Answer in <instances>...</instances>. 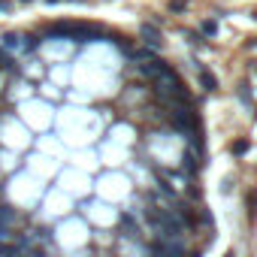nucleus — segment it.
Listing matches in <instances>:
<instances>
[{"instance_id": "1", "label": "nucleus", "mask_w": 257, "mask_h": 257, "mask_svg": "<svg viewBox=\"0 0 257 257\" xmlns=\"http://www.w3.org/2000/svg\"><path fill=\"white\" fill-rule=\"evenodd\" d=\"M142 36H145V43L161 46V36H158V30H155V27H149V24H145V27H142Z\"/></svg>"}, {"instance_id": "2", "label": "nucleus", "mask_w": 257, "mask_h": 257, "mask_svg": "<svg viewBox=\"0 0 257 257\" xmlns=\"http://www.w3.org/2000/svg\"><path fill=\"white\" fill-rule=\"evenodd\" d=\"M230 152H233V155H245V152H248V139H236V142L230 145Z\"/></svg>"}, {"instance_id": "3", "label": "nucleus", "mask_w": 257, "mask_h": 257, "mask_svg": "<svg viewBox=\"0 0 257 257\" xmlns=\"http://www.w3.org/2000/svg\"><path fill=\"white\" fill-rule=\"evenodd\" d=\"M121 227L127 230V236H130V239H136V236H139V233H136V224L130 221V218H121Z\"/></svg>"}, {"instance_id": "4", "label": "nucleus", "mask_w": 257, "mask_h": 257, "mask_svg": "<svg viewBox=\"0 0 257 257\" xmlns=\"http://www.w3.org/2000/svg\"><path fill=\"white\" fill-rule=\"evenodd\" d=\"M248 209H251V218H254V215H257V191L248 194Z\"/></svg>"}, {"instance_id": "5", "label": "nucleus", "mask_w": 257, "mask_h": 257, "mask_svg": "<svg viewBox=\"0 0 257 257\" xmlns=\"http://www.w3.org/2000/svg\"><path fill=\"white\" fill-rule=\"evenodd\" d=\"M203 85H206V91H215V79H212V73H206V70H203Z\"/></svg>"}, {"instance_id": "6", "label": "nucleus", "mask_w": 257, "mask_h": 257, "mask_svg": "<svg viewBox=\"0 0 257 257\" xmlns=\"http://www.w3.org/2000/svg\"><path fill=\"white\" fill-rule=\"evenodd\" d=\"M185 170H188V172H194V170H197V164H194V155H185Z\"/></svg>"}, {"instance_id": "7", "label": "nucleus", "mask_w": 257, "mask_h": 257, "mask_svg": "<svg viewBox=\"0 0 257 257\" xmlns=\"http://www.w3.org/2000/svg\"><path fill=\"white\" fill-rule=\"evenodd\" d=\"M224 257H236V254H233V251H227V254H224Z\"/></svg>"}]
</instances>
